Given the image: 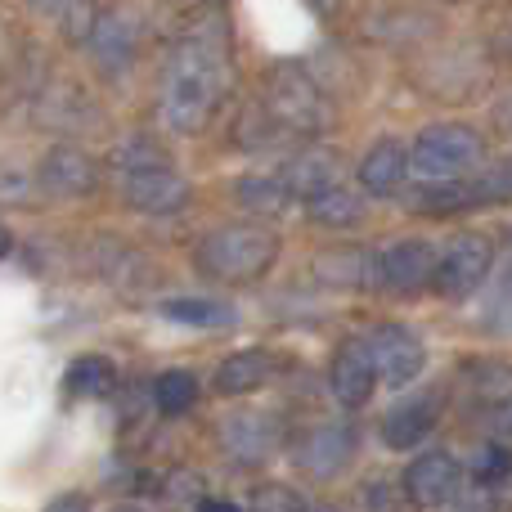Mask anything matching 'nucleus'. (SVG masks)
I'll return each instance as SVG.
<instances>
[{"label":"nucleus","instance_id":"obj_29","mask_svg":"<svg viewBox=\"0 0 512 512\" xmlns=\"http://www.w3.org/2000/svg\"><path fill=\"white\" fill-rule=\"evenodd\" d=\"M27 189H32V176H27V171L0 167V198H5V203H23Z\"/></svg>","mask_w":512,"mask_h":512},{"label":"nucleus","instance_id":"obj_28","mask_svg":"<svg viewBox=\"0 0 512 512\" xmlns=\"http://www.w3.org/2000/svg\"><path fill=\"white\" fill-rule=\"evenodd\" d=\"M252 508H261V512H297V508H306V499L297 495V490H283V486H261L256 495L248 499Z\"/></svg>","mask_w":512,"mask_h":512},{"label":"nucleus","instance_id":"obj_13","mask_svg":"<svg viewBox=\"0 0 512 512\" xmlns=\"http://www.w3.org/2000/svg\"><path fill=\"white\" fill-rule=\"evenodd\" d=\"M144 41V18L131 5H113L95 18V32H90V54L104 68H126V63L140 54Z\"/></svg>","mask_w":512,"mask_h":512},{"label":"nucleus","instance_id":"obj_24","mask_svg":"<svg viewBox=\"0 0 512 512\" xmlns=\"http://www.w3.org/2000/svg\"><path fill=\"white\" fill-rule=\"evenodd\" d=\"M153 405H158V414H167V418L189 414V409L198 405V378L189 369L158 373V382H153Z\"/></svg>","mask_w":512,"mask_h":512},{"label":"nucleus","instance_id":"obj_18","mask_svg":"<svg viewBox=\"0 0 512 512\" xmlns=\"http://www.w3.org/2000/svg\"><path fill=\"white\" fill-rule=\"evenodd\" d=\"M409 167H414L409 149L387 135V140L369 144V153L360 158V171H355V180H360L364 194H396V189L405 185Z\"/></svg>","mask_w":512,"mask_h":512},{"label":"nucleus","instance_id":"obj_33","mask_svg":"<svg viewBox=\"0 0 512 512\" xmlns=\"http://www.w3.org/2000/svg\"><path fill=\"white\" fill-rule=\"evenodd\" d=\"M5 63H9V36H5V27H0V72H5Z\"/></svg>","mask_w":512,"mask_h":512},{"label":"nucleus","instance_id":"obj_22","mask_svg":"<svg viewBox=\"0 0 512 512\" xmlns=\"http://www.w3.org/2000/svg\"><path fill=\"white\" fill-rule=\"evenodd\" d=\"M234 198L256 216H279L292 203V189L283 185V176H239L234 180Z\"/></svg>","mask_w":512,"mask_h":512},{"label":"nucleus","instance_id":"obj_6","mask_svg":"<svg viewBox=\"0 0 512 512\" xmlns=\"http://www.w3.org/2000/svg\"><path fill=\"white\" fill-rule=\"evenodd\" d=\"M122 198H126V207H135L144 216H176L189 207L194 185L176 167H167V162H144V167L126 171Z\"/></svg>","mask_w":512,"mask_h":512},{"label":"nucleus","instance_id":"obj_15","mask_svg":"<svg viewBox=\"0 0 512 512\" xmlns=\"http://www.w3.org/2000/svg\"><path fill=\"white\" fill-rule=\"evenodd\" d=\"M436 274V248L427 239H400L382 252V283L396 292L432 288Z\"/></svg>","mask_w":512,"mask_h":512},{"label":"nucleus","instance_id":"obj_7","mask_svg":"<svg viewBox=\"0 0 512 512\" xmlns=\"http://www.w3.org/2000/svg\"><path fill=\"white\" fill-rule=\"evenodd\" d=\"M468 481H472L468 468L454 454L427 450L405 468V499H414L423 508H450V504H463V486Z\"/></svg>","mask_w":512,"mask_h":512},{"label":"nucleus","instance_id":"obj_26","mask_svg":"<svg viewBox=\"0 0 512 512\" xmlns=\"http://www.w3.org/2000/svg\"><path fill=\"white\" fill-rule=\"evenodd\" d=\"M162 315L167 319H180V324H230V310L225 306H216V301H203V297H171V301H162Z\"/></svg>","mask_w":512,"mask_h":512},{"label":"nucleus","instance_id":"obj_2","mask_svg":"<svg viewBox=\"0 0 512 512\" xmlns=\"http://www.w3.org/2000/svg\"><path fill=\"white\" fill-rule=\"evenodd\" d=\"M279 261V234L265 225H221L194 248L198 274L216 283H256Z\"/></svg>","mask_w":512,"mask_h":512},{"label":"nucleus","instance_id":"obj_21","mask_svg":"<svg viewBox=\"0 0 512 512\" xmlns=\"http://www.w3.org/2000/svg\"><path fill=\"white\" fill-rule=\"evenodd\" d=\"M306 207H310V221H315V225H328V230H346V225H360L364 212H369L364 194H355L346 180H337V185L319 189L315 198H306Z\"/></svg>","mask_w":512,"mask_h":512},{"label":"nucleus","instance_id":"obj_31","mask_svg":"<svg viewBox=\"0 0 512 512\" xmlns=\"http://www.w3.org/2000/svg\"><path fill=\"white\" fill-rule=\"evenodd\" d=\"M499 292H504V301H512V261L499 270Z\"/></svg>","mask_w":512,"mask_h":512},{"label":"nucleus","instance_id":"obj_20","mask_svg":"<svg viewBox=\"0 0 512 512\" xmlns=\"http://www.w3.org/2000/svg\"><path fill=\"white\" fill-rule=\"evenodd\" d=\"M270 382H274V355L261 351V346L234 351L230 360H221V369H216V391H221V396H252V391L270 387Z\"/></svg>","mask_w":512,"mask_h":512},{"label":"nucleus","instance_id":"obj_8","mask_svg":"<svg viewBox=\"0 0 512 512\" xmlns=\"http://www.w3.org/2000/svg\"><path fill=\"white\" fill-rule=\"evenodd\" d=\"M369 351H373V360H378L382 387H391V391H405L409 382H418V373H423V364H427L423 337L405 324H378L369 333Z\"/></svg>","mask_w":512,"mask_h":512},{"label":"nucleus","instance_id":"obj_30","mask_svg":"<svg viewBox=\"0 0 512 512\" xmlns=\"http://www.w3.org/2000/svg\"><path fill=\"white\" fill-rule=\"evenodd\" d=\"M486 180H490V189H495V198H512V153L499 162L495 171H490Z\"/></svg>","mask_w":512,"mask_h":512},{"label":"nucleus","instance_id":"obj_17","mask_svg":"<svg viewBox=\"0 0 512 512\" xmlns=\"http://www.w3.org/2000/svg\"><path fill=\"white\" fill-rule=\"evenodd\" d=\"M436 418H441V400L436 396L400 400V405L382 418V445H387V450H418V445L432 436Z\"/></svg>","mask_w":512,"mask_h":512},{"label":"nucleus","instance_id":"obj_12","mask_svg":"<svg viewBox=\"0 0 512 512\" xmlns=\"http://www.w3.org/2000/svg\"><path fill=\"white\" fill-rule=\"evenodd\" d=\"M310 270L328 288H373L382 283V252H369L360 243H328L310 256Z\"/></svg>","mask_w":512,"mask_h":512},{"label":"nucleus","instance_id":"obj_4","mask_svg":"<svg viewBox=\"0 0 512 512\" xmlns=\"http://www.w3.org/2000/svg\"><path fill=\"white\" fill-rule=\"evenodd\" d=\"M414 171L423 180H459V176H477L486 162V140L463 122H445V126H427L414 144H409Z\"/></svg>","mask_w":512,"mask_h":512},{"label":"nucleus","instance_id":"obj_10","mask_svg":"<svg viewBox=\"0 0 512 512\" xmlns=\"http://www.w3.org/2000/svg\"><path fill=\"white\" fill-rule=\"evenodd\" d=\"M99 185V167L77 144H54L36 167V189L50 198H90Z\"/></svg>","mask_w":512,"mask_h":512},{"label":"nucleus","instance_id":"obj_9","mask_svg":"<svg viewBox=\"0 0 512 512\" xmlns=\"http://www.w3.org/2000/svg\"><path fill=\"white\" fill-rule=\"evenodd\" d=\"M378 360L369 351V337H355V342H342L333 351V364H328V387H333L337 405L342 409H364L378 391Z\"/></svg>","mask_w":512,"mask_h":512},{"label":"nucleus","instance_id":"obj_19","mask_svg":"<svg viewBox=\"0 0 512 512\" xmlns=\"http://www.w3.org/2000/svg\"><path fill=\"white\" fill-rule=\"evenodd\" d=\"M279 176H283V185L292 189V198H315L319 189H328V185H337V180H346L342 176V162H337V153H328V149H306V153H297V158H288L279 167Z\"/></svg>","mask_w":512,"mask_h":512},{"label":"nucleus","instance_id":"obj_3","mask_svg":"<svg viewBox=\"0 0 512 512\" xmlns=\"http://www.w3.org/2000/svg\"><path fill=\"white\" fill-rule=\"evenodd\" d=\"M261 108L283 135H297V140L324 135L337 117V108H333V99L324 95V86H319L306 68H297V63H279V68L265 77Z\"/></svg>","mask_w":512,"mask_h":512},{"label":"nucleus","instance_id":"obj_27","mask_svg":"<svg viewBox=\"0 0 512 512\" xmlns=\"http://www.w3.org/2000/svg\"><path fill=\"white\" fill-rule=\"evenodd\" d=\"M512 472V454L504 445H490V450L477 454V463H472V486H504Z\"/></svg>","mask_w":512,"mask_h":512},{"label":"nucleus","instance_id":"obj_14","mask_svg":"<svg viewBox=\"0 0 512 512\" xmlns=\"http://www.w3.org/2000/svg\"><path fill=\"white\" fill-rule=\"evenodd\" d=\"M355 445H360V432L346 423H319L315 432L306 436V450H301V468L319 481H333L337 472H346V463L355 459Z\"/></svg>","mask_w":512,"mask_h":512},{"label":"nucleus","instance_id":"obj_16","mask_svg":"<svg viewBox=\"0 0 512 512\" xmlns=\"http://www.w3.org/2000/svg\"><path fill=\"white\" fill-rule=\"evenodd\" d=\"M472 400L495 436H512V369L499 360L472 364Z\"/></svg>","mask_w":512,"mask_h":512},{"label":"nucleus","instance_id":"obj_23","mask_svg":"<svg viewBox=\"0 0 512 512\" xmlns=\"http://www.w3.org/2000/svg\"><path fill=\"white\" fill-rule=\"evenodd\" d=\"M27 5H32V14L54 18L68 41H90V32H95V0H27Z\"/></svg>","mask_w":512,"mask_h":512},{"label":"nucleus","instance_id":"obj_25","mask_svg":"<svg viewBox=\"0 0 512 512\" xmlns=\"http://www.w3.org/2000/svg\"><path fill=\"white\" fill-rule=\"evenodd\" d=\"M113 387V364L104 355H81L68 369V391L72 396H104Z\"/></svg>","mask_w":512,"mask_h":512},{"label":"nucleus","instance_id":"obj_32","mask_svg":"<svg viewBox=\"0 0 512 512\" xmlns=\"http://www.w3.org/2000/svg\"><path fill=\"white\" fill-rule=\"evenodd\" d=\"M310 5H315L324 18H337V9H342V0H310Z\"/></svg>","mask_w":512,"mask_h":512},{"label":"nucleus","instance_id":"obj_5","mask_svg":"<svg viewBox=\"0 0 512 512\" xmlns=\"http://www.w3.org/2000/svg\"><path fill=\"white\" fill-rule=\"evenodd\" d=\"M490 265H495V243L486 234H454L441 252H436V274L432 288L445 301H468L481 283L490 279Z\"/></svg>","mask_w":512,"mask_h":512},{"label":"nucleus","instance_id":"obj_34","mask_svg":"<svg viewBox=\"0 0 512 512\" xmlns=\"http://www.w3.org/2000/svg\"><path fill=\"white\" fill-rule=\"evenodd\" d=\"M9 248H14V239H9V230L0 225V256H9Z\"/></svg>","mask_w":512,"mask_h":512},{"label":"nucleus","instance_id":"obj_11","mask_svg":"<svg viewBox=\"0 0 512 512\" xmlns=\"http://www.w3.org/2000/svg\"><path fill=\"white\" fill-rule=\"evenodd\" d=\"M216 441H221V450L230 454L234 463L256 468V463H265L274 450H279V423L256 414V409H234L230 418H221Z\"/></svg>","mask_w":512,"mask_h":512},{"label":"nucleus","instance_id":"obj_1","mask_svg":"<svg viewBox=\"0 0 512 512\" xmlns=\"http://www.w3.org/2000/svg\"><path fill=\"white\" fill-rule=\"evenodd\" d=\"M234 90V63L221 36L212 32H189L171 45L167 68H162L158 90V113L162 126L176 135H203L212 117Z\"/></svg>","mask_w":512,"mask_h":512}]
</instances>
